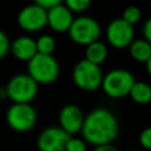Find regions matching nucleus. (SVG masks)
I'll return each instance as SVG.
<instances>
[{
  "mask_svg": "<svg viewBox=\"0 0 151 151\" xmlns=\"http://www.w3.org/2000/svg\"><path fill=\"white\" fill-rule=\"evenodd\" d=\"M129 97L138 105H147L151 103V86L143 80H136L130 90Z\"/></svg>",
  "mask_w": 151,
  "mask_h": 151,
  "instance_id": "dca6fc26",
  "label": "nucleus"
},
{
  "mask_svg": "<svg viewBox=\"0 0 151 151\" xmlns=\"http://www.w3.org/2000/svg\"><path fill=\"white\" fill-rule=\"evenodd\" d=\"M9 47H11V41L8 35L2 29H0V60L7 57V54L9 53Z\"/></svg>",
  "mask_w": 151,
  "mask_h": 151,
  "instance_id": "4be33fe9",
  "label": "nucleus"
},
{
  "mask_svg": "<svg viewBox=\"0 0 151 151\" xmlns=\"http://www.w3.org/2000/svg\"><path fill=\"white\" fill-rule=\"evenodd\" d=\"M143 38L151 44V17L143 25Z\"/></svg>",
  "mask_w": 151,
  "mask_h": 151,
  "instance_id": "b1692460",
  "label": "nucleus"
},
{
  "mask_svg": "<svg viewBox=\"0 0 151 151\" xmlns=\"http://www.w3.org/2000/svg\"><path fill=\"white\" fill-rule=\"evenodd\" d=\"M139 144L144 150L151 151V126L143 129L139 133Z\"/></svg>",
  "mask_w": 151,
  "mask_h": 151,
  "instance_id": "412c9836",
  "label": "nucleus"
},
{
  "mask_svg": "<svg viewBox=\"0 0 151 151\" xmlns=\"http://www.w3.org/2000/svg\"><path fill=\"white\" fill-rule=\"evenodd\" d=\"M109 55V48L107 45L100 40H97L94 42L88 44L85 46V53H84V59L87 61L96 64V65H101Z\"/></svg>",
  "mask_w": 151,
  "mask_h": 151,
  "instance_id": "4468645a",
  "label": "nucleus"
},
{
  "mask_svg": "<svg viewBox=\"0 0 151 151\" xmlns=\"http://www.w3.org/2000/svg\"><path fill=\"white\" fill-rule=\"evenodd\" d=\"M73 19V13L64 4L47 9V26L57 33L67 32Z\"/></svg>",
  "mask_w": 151,
  "mask_h": 151,
  "instance_id": "f8f14e48",
  "label": "nucleus"
},
{
  "mask_svg": "<svg viewBox=\"0 0 151 151\" xmlns=\"http://www.w3.org/2000/svg\"><path fill=\"white\" fill-rule=\"evenodd\" d=\"M38 120L37 110L31 104L13 103L6 112V122L8 126L20 133L31 131Z\"/></svg>",
  "mask_w": 151,
  "mask_h": 151,
  "instance_id": "0eeeda50",
  "label": "nucleus"
},
{
  "mask_svg": "<svg viewBox=\"0 0 151 151\" xmlns=\"http://www.w3.org/2000/svg\"><path fill=\"white\" fill-rule=\"evenodd\" d=\"M17 21L25 32H39L47 26V9L35 4L27 5L18 13Z\"/></svg>",
  "mask_w": 151,
  "mask_h": 151,
  "instance_id": "1a4fd4ad",
  "label": "nucleus"
},
{
  "mask_svg": "<svg viewBox=\"0 0 151 151\" xmlns=\"http://www.w3.org/2000/svg\"><path fill=\"white\" fill-rule=\"evenodd\" d=\"M80 133L81 138L93 146L113 144L119 134V123L112 111L97 107L85 116Z\"/></svg>",
  "mask_w": 151,
  "mask_h": 151,
  "instance_id": "f257e3e1",
  "label": "nucleus"
},
{
  "mask_svg": "<svg viewBox=\"0 0 151 151\" xmlns=\"http://www.w3.org/2000/svg\"><path fill=\"white\" fill-rule=\"evenodd\" d=\"M106 40L113 48H127L134 40V28L122 18L113 19L106 27Z\"/></svg>",
  "mask_w": 151,
  "mask_h": 151,
  "instance_id": "6e6552de",
  "label": "nucleus"
},
{
  "mask_svg": "<svg viewBox=\"0 0 151 151\" xmlns=\"http://www.w3.org/2000/svg\"><path fill=\"white\" fill-rule=\"evenodd\" d=\"M136 81L133 74L125 68H113L103 76L100 88L112 99H122L129 96Z\"/></svg>",
  "mask_w": 151,
  "mask_h": 151,
  "instance_id": "7ed1b4c3",
  "label": "nucleus"
},
{
  "mask_svg": "<svg viewBox=\"0 0 151 151\" xmlns=\"http://www.w3.org/2000/svg\"><path fill=\"white\" fill-rule=\"evenodd\" d=\"M65 151H87V143L77 136H71L67 140Z\"/></svg>",
  "mask_w": 151,
  "mask_h": 151,
  "instance_id": "aec40b11",
  "label": "nucleus"
},
{
  "mask_svg": "<svg viewBox=\"0 0 151 151\" xmlns=\"http://www.w3.org/2000/svg\"><path fill=\"white\" fill-rule=\"evenodd\" d=\"M37 52L40 54H53L55 50V40L50 34H42L35 40Z\"/></svg>",
  "mask_w": 151,
  "mask_h": 151,
  "instance_id": "f3484780",
  "label": "nucleus"
},
{
  "mask_svg": "<svg viewBox=\"0 0 151 151\" xmlns=\"http://www.w3.org/2000/svg\"><path fill=\"white\" fill-rule=\"evenodd\" d=\"M84 119L85 114L83 110L76 104L64 105L58 114L59 127H61L70 136H77L78 133H80Z\"/></svg>",
  "mask_w": 151,
  "mask_h": 151,
  "instance_id": "9b49d317",
  "label": "nucleus"
},
{
  "mask_svg": "<svg viewBox=\"0 0 151 151\" xmlns=\"http://www.w3.org/2000/svg\"><path fill=\"white\" fill-rule=\"evenodd\" d=\"M26 73L38 85H50L58 79L60 74V66L53 54L37 53L27 63Z\"/></svg>",
  "mask_w": 151,
  "mask_h": 151,
  "instance_id": "f03ea898",
  "label": "nucleus"
},
{
  "mask_svg": "<svg viewBox=\"0 0 151 151\" xmlns=\"http://www.w3.org/2000/svg\"><path fill=\"white\" fill-rule=\"evenodd\" d=\"M145 68H146V72H147V74L151 77V58L145 63Z\"/></svg>",
  "mask_w": 151,
  "mask_h": 151,
  "instance_id": "a878e982",
  "label": "nucleus"
},
{
  "mask_svg": "<svg viewBox=\"0 0 151 151\" xmlns=\"http://www.w3.org/2000/svg\"><path fill=\"white\" fill-rule=\"evenodd\" d=\"M140 18H142L140 8L137 7V6H133V5L126 7L124 9V12H123V15H122V19L125 20L126 22H129L132 26H134L137 22H139Z\"/></svg>",
  "mask_w": 151,
  "mask_h": 151,
  "instance_id": "a211bd4d",
  "label": "nucleus"
},
{
  "mask_svg": "<svg viewBox=\"0 0 151 151\" xmlns=\"http://www.w3.org/2000/svg\"><path fill=\"white\" fill-rule=\"evenodd\" d=\"M67 134L59 126H48L44 129L38 138L37 146L39 151H65L67 140L70 139Z\"/></svg>",
  "mask_w": 151,
  "mask_h": 151,
  "instance_id": "9d476101",
  "label": "nucleus"
},
{
  "mask_svg": "<svg viewBox=\"0 0 151 151\" xmlns=\"http://www.w3.org/2000/svg\"><path fill=\"white\" fill-rule=\"evenodd\" d=\"M63 2L72 13H83L90 7L92 0H63Z\"/></svg>",
  "mask_w": 151,
  "mask_h": 151,
  "instance_id": "6ab92c4d",
  "label": "nucleus"
},
{
  "mask_svg": "<svg viewBox=\"0 0 151 151\" xmlns=\"http://www.w3.org/2000/svg\"><path fill=\"white\" fill-rule=\"evenodd\" d=\"M127 48L131 58L137 63L145 64L151 58V44L144 38L134 39Z\"/></svg>",
  "mask_w": 151,
  "mask_h": 151,
  "instance_id": "2eb2a0df",
  "label": "nucleus"
},
{
  "mask_svg": "<svg viewBox=\"0 0 151 151\" xmlns=\"http://www.w3.org/2000/svg\"><path fill=\"white\" fill-rule=\"evenodd\" d=\"M93 151H119V149H117L113 144H103L94 146Z\"/></svg>",
  "mask_w": 151,
  "mask_h": 151,
  "instance_id": "393cba45",
  "label": "nucleus"
},
{
  "mask_svg": "<svg viewBox=\"0 0 151 151\" xmlns=\"http://www.w3.org/2000/svg\"><path fill=\"white\" fill-rule=\"evenodd\" d=\"M150 9H151V0H150Z\"/></svg>",
  "mask_w": 151,
  "mask_h": 151,
  "instance_id": "cd10ccee",
  "label": "nucleus"
},
{
  "mask_svg": "<svg viewBox=\"0 0 151 151\" xmlns=\"http://www.w3.org/2000/svg\"><path fill=\"white\" fill-rule=\"evenodd\" d=\"M9 52L15 59L28 63L38 53L35 39L31 38L29 35H20L11 42Z\"/></svg>",
  "mask_w": 151,
  "mask_h": 151,
  "instance_id": "ddd939ff",
  "label": "nucleus"
},
{
  "mask_svg": "<svg viewBox=\"0 0 151 151\" xmlns=\"http://www.w3.org/2000/svg\"><path fill=\"white\" fill-rule=\"evenodd\" d=\"M130 151H140V150H130Z\"/></svg>",
  "mask_w": 151,
  "mask_h": 151,
  "instance_id": "bb28decb",
  "label": "nucleus"
},
{
  "mask_svg": "<svg viewBox=\"0 0 151 151\" xmlns=\"http://www.w3.org/2000/svg\"><path fill=\"white\" fill-rule=\"evenodd\" d=\"M103 71L99 65L92 64L86 59L79 60L72 70L73 84L81 91L93 92L101 86Z\"/></svg>",
  "mask_w": 151,
  "mask_h": 151,
  "instance_id": "39448f33",
  "label": "nucleus"
},
{
  "mask_svg": "<svg viewBox=\"0 0 151 151\" xmlns=\"http://www.w3.org/2000/svg\"><path fill=\"white\" fill-rule=\"evenodd\" d=\"M38 90L39 85L27 73L14 74L5 86L6 97L18 104H31L37 97Z\"/></svg>",
  "mask_w": 151,
  "mask_h": 151,
  "instance_id": "20e7f679",
  "label": "nucleus"
},
{
  "mask_svg": "<svg viewBox=\"0 0 151 151\" xmlns=\"http://www.w3.org/2000/svg\"><path fill=\"white\" fill-rule=\"evenodd\" d=\"M67 33L74 44L87 46L88 44L99 40L101 28L96 19L87 15H80L73 19Z\"/></svg>",
  "mask_w": 151,
  "mask_h": 151,
  "instance_id": "423d86ee",
  "label": "nucleus"
},
{
  "mask_svg": "<svg viewBox=\"0 0 151 151\" xmlns=\"http://www.w3.org/2000/svg\"><path fill=\"white\" fill-rule=\"evenodd\" d=\"M33 4L45 8V9H50L57 5L63 4V0H33Z\"/></svg>",
  "mask_w": 151,
  "mask_h": 151,
  "instance_id": "5701e85b",
  "label": "nucleus"
}]
</instances>
